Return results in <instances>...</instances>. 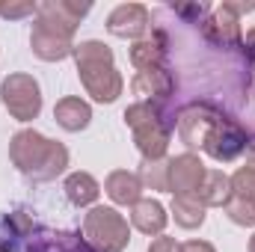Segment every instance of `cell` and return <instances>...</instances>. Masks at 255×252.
I'll list each match as a JSON object with an SVG mask.
<instances>
[{
	"label": "cell",
	"instance_id": "28",
	"mask_svg": "<svg viewBox=\"0 0 255 252\" xmlns=\"http://www.w3.org/2000/svg\"><path fill=\"white\" fill-rule=\"evenodd\" d=\"M241 45H244L247 57H250V60H255V27H253V30H247V36H244V42H241Z\"/></svg>",
	"mask_w": 255,
	"mask_h": 252
},
{
	"label": "cell",
	"instance_id": "19",
	"mask_svg": "<svg viewBox=\"0 0 255 252\" xmlns=\"http://www.w3.org/2000/svg\"><path fill=\"white\" fill-rule=\"evenodd\" d=\"M63 190H65V196H68V202L77 205V208H95V202L101 196V184L89 172H71L65 178Z\"/></svg>",
	"mask_w": 255,
	"mask_h": 252
},
{
	"label": "cell",
	"instance_id": "12",
	"mask_svg": "<svg viewBox=\"0 0 255 252\" xmlns=\"http://www.w3.org/2000/svg\"><path fill=\"white\" fill-rule=\"evenodd\" d=\"M175 89V77L169 74L166 65H154V68H139L130 80V92L139 101H166Z\"/></svg>",
	"mask_w": 255,
	"mask_h": 252
},
{
	"label": "cell",
	"instance_id": "30",
	"mask_svg": "<svg viewBox=\"0 0 255 252\" xmlns=\"http://www.w3.org/2000/svg\"><path fill=\"white\" fill-rule=\"evenodd\" d=\"M250 252H255V235L250 238Z\"/></svg>",
	"mask_w": 255,
	"mask_h": 252
},
{
	"label": "cell",
	"instance_id": "18",
	"mask_svg": "<svg viewBox=\"0 0 255 252\" xmlns=\"http://www.w3.org/2000/svg\"><path fill=\"white\" fill-rule=\"evenodd\" d=\"M196 199L205 208H226L232 199V175H226L223 169H208L196 190Z\"/></svg>",
	"mask_w": 255,
	"mask_h": 252
},
{
	"label": "cell",
	"instance_id": "29",
	"mask_svg": "<svg viewBox=\"0 0 255 252\" xmlns=\"http://www.w3.org/2000/svg\"><path fill=\"white\" fill-rule=\"evenodd\" d=\"M247 166L255 169V136L250 139V145H247Z\"/></svg>",
	"mask_w": 255,
	"mask_h": 252
},
{
	"label": "cell",
	"instance_id": "13",
	"mask_svg": "<svg viewBox=\"0 0 255 252\" xmlns=\"http://www.w3.org/2000/svg\"><path fill=\"white\" fill-rule=\"evenodd\" d=\"M30 51L45 63H60V60H68L74 54V39H68L63 33L51 30L48 24L36 21L33 33H30Z\"/></svg>",
	"mask_w": 255,
	"mask_h": 252
},
{
	"label": "cell",
	"instance_id": "24",
	"mask_svg": "<svg viewBox=\"0 0 255 252\" xmlns=\"http://www.w3.org/2000/svg\"><path fill=\"white\" fill-rule=\"evenodd\" d=\"M27 15H36V3H0V18L6 21H18V18H27Z\"/></svg>",
	"mask_w": 255,
	"mask_h": 252
},
{
	"label": "cell",
	"instance_id": "11",
	"mask_svg": "<svg viewBox=\"0 0 255 252\" xmlns=\"http://www.w3.org/2000/svg\"><path fill=\"white\" fill-rule=\"evenodd\" d=\"M151 30V12L142 3H122L107 15V33L116 39H142Z\"/></svg>",
	"mask_w": 255,
	"mask_h": 252
},
{
	"label": "cell",
	"instance_id": "22",
	"mask_svg": "<svg viewBox=\"0 0 255 252\" xmlns=\"http://www.w3.org/2000/svg\"><path fill=\"white\" fill-rule=\"evenodd\" d=\"M232 199L255 202V169L253 166H241L232 175Z\"/></svg>",
	"mask_w": 255,
	"mask_h": 252
},
{
	"label": "cell",
	"instance_id": "6",
	"mask_svg": "<svg viewBox=\"0 0 255 252\" xmlns=\"http://www.w3.org/2000/svg\"><path fill=\"white\" fill-rule=\"evenodd\" d=\"M247 145H250V136H247V130L241 127V122H235L232 116H220L217 119V125L214 130L208 133V139H205V151H208V157H214L217 163H229V160H235V157H241L244 151H247Z\"/></svg>",
	"mask_w": 255,
	"mask_h": 252
},
{
	"label": "cell",
	"instance_id": "16",
	"mask_svg": "<svg viewBox=\"0 0 255 252\" xmlns=\"http://www.w3.org/2000/svg\"><path fill=\"white\" fill-rule=\"evenodd\" d=\"M54 119H57V125L63 127V130L77 133V130H86L89 127V122H92V107L83 98H77V95H65V98H60L54 104Z\"/></svg>",
	"mask_w": 255,
	"mask_h": 252
},
{
	"label": "cell",
	"instance_id": "4",
	"mask_svg": "<svg viewBox=\"0 0 255 252\" xmlns=\"http://www.w3.org/2000/svg\"><path fill=\"white\" fill-rule=\"evenodd\" d=\"M83 241L92 252H125L130 244V226L116 208L95 205L83 217Z\"/></svg>",
	"mask_w": 255,
	"mask_h": 252
},
{
	"label": "cell",
	"instance_id": "14",
	"mask_svg": "<svg viewBox=\"0 0 255 252\" xmlns=\"http://www.w3.org/2000/svg\"><path fill=\"white\" fill-rule=\"evenodd\" d=\"M166 223H169V214H166V208H163L157 199H139V202L130 208V226H133L139 235L157 238V235H163Z\"/></svg>",
	"mask_w": 255,
	"mask_h": 252
},
{
	"label": "cell",
	"instance_id": "17",
	"mask_svg": "<svg viewBox=\"0 0 255 252\" xmlns=\"http://www.w3.org/2000/svg\"><path fill=\"white\" fill-rule=\"evenodd\" d=\"M166 60V36L160 30H148L142 39H136L130 45V63L133 68H154V65H163Z\"/></svg>",
	"mask_w": 255,
	"mask_h": 252
},
{
	"label": "cell",
	"instance_id": "15",
	"mask_svg": "<svg viewBox=\"0 0 255 252\" xmlns=\"http://www.w3.org/2000/svg\"><path fill=\"white\" fill-rule=\"evenodd\" d=\"M104 193L110 196L113 205H122V208H133L139 199H142V184H139V175L136 172H128V169H113L104 181Z\"/></svg>",
	"mask_w": 255,
	"mask_h": 252
},
{
	"label": "cell",
	"instance_id": "20",
	"mask_svg": "<svg viewBox=\"0 0 255 252\" xmlns=\"http://www.w3.org/2000/svg\"><path fill=\"white\" fill-rule=\"evenodd\" d=\"M172 220H175V226H181V229H199L202 223H205V217H208V208L196 199V196H172Z\"/></svg>",
	"mask_w": 255,
	"mask_h": 252
},
{
	"label": "cell",
	"instance_id": "25",
	"mask_svg": "<svg viewBox=\"0 0 255 252\" xmlns=\"http://www.w3.org/2000/svg\"><path fill=\"white\" fill-rule=\"evenodd\" d=\"M172 12H175V15H184V18H190V21H199V24L211 15V9H208L205 3H175Z\"/></svg>",
	"mask_w": 255,
	"mask_h": 252
},
{
	"label": "cell",
	"instance_id": "10",
	"mask_svg": "<svg viewBox=\"0 0 255 252\" xmlns=\"http://www.w3.org/2000/svg\"><path fill=\"white\" fill-rule=\"evenodd\" d=\"M205 163L199 154L184 151V154H175L169 157V169H166V193L172 196H196V190L205 178Z\"/></svg>",
	"mask_w": 255,
	"mask_h": 252
},
{
	"label": "cell",
	"instance_id": "9",
	"mask_svg": "<svg viewBox=\"0 0 255 252\" xmlns=\"http://www.w3.org/2000/svg\"><path fill=\"white\" fill-rule=\"evenodd\" d=\"M92 9V3H74V0H42L36 3V21L48 24L51 30L74 39L80 18Z\"/></svg>",
	"mask_w": 255,
	"mask_h": 252
},
{
	"label": "cell",
	"instance_id": "27",
	"mask_svg": "<svg viewBox=\"0 0 255 252\" xmlns=\"http://www.w3.org/2000/svg\"><path fill=\"white\" fill-rule=\"evenodd\" d=\"M181 252H217L208 241H187V244H181Z\"/></svg>",
	"mask_w": 255,
	"mask_h": 252
},
{
	"label": "cell",
	"instance_id": "26",
	"mask_svg": "<svg viewBox=\"0 0 255 252\" xmlns=\"http://www.w3.org/2000/svg\"><path fill=\"white\" fill-rule=\"evenodd\" d=\"M145 252H181V244L175 241V238H166V235H157L151 244H148V250Z\"/></svg>",
	"mask_w": 255,
	"mask_h": 252
},
{
	"label": "cell",
	"instance_id": "31",
	"mask_svg": "<svg viewBox=\"0 0 255 252\" xmlns=\"http://www.w3.org/2000/svg\"><path fill=\"white\" fill-rule=\"evenodd\" d=\"M253 95H255V71H253Z\"/></svg>",
	"mask_w": 255,
	"mask_h": 252
},
{
	"label": "cell",
	"instance_id": "23",
	"mask_svg": "<svg viewBox=\"0 0 255 252\" xmlns=\"http://www.w3.org/2000/svg\"><path fill=\"white\" fill-rule=\"evenodd\" d=\"M226 217L235 226H255V202H244V199H229V205L223 208Z\"/></svg>",
	"mask_w": 255,
	"mask_h": 252
},
{
	"label": "cell",
	"instance_id": "7",
	"mask_svg": "<svg viewBox=\"0 0 255 252\" xmlns=\"http://www.w3.org/2000/svg\"><path fill=\"white\" fill-rule=\"evenodd\" d=\"M220 116H223V113H220L214 104H205V101H193L187 107H181V110H178V119H175V127H178L181 142H184L187 148H202Z\"/></svg>",
	"mask_w": 255,
	"mask_h": 252
},
{
	"label": "cell",
	"instance_id": "32",
	"mask_svg": "<svg viewBox=\"0 0 255 252\" xmlns=\"http://www.w3.org/2000/svg\"><path fill=\"white\" fill-rule=\"evenodd\" d=\"M0 252H9V250H6V247H0Z\"/></svg>",
	"mask_w": 255,
	"mask_h": 252
},
{
	"label": "cell",
	"instance_id": "3",
	"mask_svg": "<svg viewBox=\"0 0 255 252\" xmlns=\"http://www.w3.org/2000/svg\"><path fill=\"white\" fill-rule=\"evenodd\" d=\"M125 125L133 133L136 151L142 160H163L169 139H172V125L163 119L160 104L154 101H136L125 110Z\"/></svg>",
	"mask_w": 255,
	"mask_h": 252
},
{
	"label": "cell",
	"instance_id": "21",
	"mask_svg": "<svg viewBox=\"0 0 255 252\" xmlns=\"http://www.w3.org/2000/svg\"><path fill=\"white\" fill-rule=\"evenodd\" d=\"M166 169H169V157H163V160H142L139 172H136L142 190H166Z\"/></svg>",
	"mask_w": 255,
	"mask_h": 252
},
{
	"label": "cell",
	"instance_id": "1",
	"mask_svg": "<svg viewBox=\"0 0 255 252\" xmlns=\"http://www.w3.org/2000/svg\"><path fill=\"white\" fill-rule=\"evenodd\" d=\"M9 160L33 181H54L68 166V148L33 127H24L9 139Z\"/></svg>",
	"mask_w": 255,
	"mask_h": 252
},
{
	"label": "cell",
	"instance_id": "2",
	"mask_svg": "<svg viewBox=\"0 0 255 252\" xmlns=\"http://www.w3.org/2000/svg\"><path fill=\"white\" fill-rule=\"evenodd\" d=\"M74 63H77V77L86 95L98 104H113L125 92V77L113 65V48H107L98 39H86L74 45Z\"/></svg>",
	"mask_w": 255,
	"mask_h": 252
},
{
	"label": "cell",
	"instance_id": "5",
	"mask_svg": "<svg viewBox=\"0 0 255 252\" xmlns=\"http://www.w3.org/2000/svg\"><path fill=\"white\" fill-rule=\"evenodd\" d=\"M0 101L9 110L12 119L33 122L42 113V89H39V80L33 74H24V71L6 74L3 83H0Z\"/></svg>",
	"mask_w": 255,
	"mask_h": 252
},
{
	"label": "cell",
	"instance_id": "8",
	"mask_svg": "<svg viewBox=\"0 0 255 252\" xmlns=\"http://www.w3.org/2000/svg\"><path fill=\"white\" fill-rule=\"evenodd\" d=\"M202 33L208 42H214L217 48H238L244 42L241 33V12L235 3H220L217 9H211V15L202 21Z\"/></svg>",
	"mask_w": 255,
	"mask_h": 252
}]
</instances>
